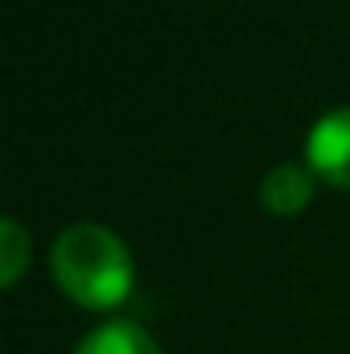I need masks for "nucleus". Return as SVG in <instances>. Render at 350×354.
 I'll use <instances>...</instances> for the list:
<instances>
[{"instance_id":"39448f33","label":"nucleus","mask_w":350,"mask_h":354,"mask_svg":"<svg viewBox=\"0 0 350 354\" xmlns=\"http://www.w3.org/2000/svg\"><path fill=\"white\" fill-rule=\"evenodd\" d=\"M0 252H4L0 284H4V288H12V284L21 280V272H25V260H29V239H25L21 223H12V218H4V223H0Z\"/></svg>"},{"instance_id":"f257e3e1","label":"nucleus","mask_w":350,"mask_h":354,"mask_svg":"<svg viewBox=\"0 0 350 354\" xmlns=\"http://www.w3.org/2000/svg\"><path fill=\"white\" fill-rule=\"evenodd\" d=\"M50 268L58 288L83 309H116L132 292V256L99 223H75L54 239Z\"/></svg>"},{"instance_id":"20e7f679","label":"nucleus","mask_w":350,"mask_h":354,"mask_svg":"<svg viewBox=\"0 0 350 354\" xmlns=\"http://www.w3.org/2000/svg\"><path fill=\"white\" fill-rule=\"evenodd\" d=\"M75 354H161L149 330L132 326V322H107L99 330H91L87 338L75 346Z\"/></svg>"},{"instance_id":"f03ea898","label":"nucleus","mask_w":350,"mask_h":354,"mask_svg":"<svg viewBox=\"0 0 350 354\" xmlns=\"http://www.w3.org/2000/svg\"><path fill=\"white\" fill-rule=\"evenodd\" d=\"M305 161L309 174L326 177L338 189H350V107H334L313 124L305 140Z\"/></svg>"},{"instance_id":"7ed1b4c3","label":"nucleus","mask_w":350,"mask_h":354,"mask_svg":"<svg viewBox=\"0 0 350 354\" xmlns=\"http://www.w3.org/2000/svg\"><path fill=\"white\" fill-rule=\"evenodd\" d=\"M313 198V177L301 165H276L272 174L260 181V202L272 214H301Z\"/></svg>"}]
</instances>
